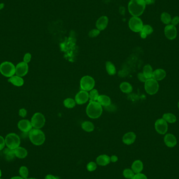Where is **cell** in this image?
<instances>
[{
  "instance_id": "obj_1",
  "label": "cell",
  "mask_w": 179,
  "mask_h": 179,
  "mask_svg": "<svg viewBox=\"0 0 179 179\" xmlns=\"http://www.w3.org/2000/svg\"><path fill=\"white\" fill-rule=\"evenodd\" d=\"M144 0H131L128 5L129 13L135 17H138L143 14L146 7Z\"/></svg>"
},
{
  "instance_id": "obj_2",
  "label": "cell",
  "mask_w": 179,
  "mask_h": 179,
  "mask_svg": "<svg viewBox=\"0 0 179 179\" xmlns=\"http://www.w3.org/2000/svg\"><path fill=\"white\" fill-rule=\"evenodd\" d=\"M86 112L90 118L93 119L99 118L102 114V106L97 102L91 101L87 105Z\"/></svg>"
},
{
  "instance_id": "obj_3",
  "label": "cell",
  "mask_w": 179,
  "mask_h": 179,
  "mask_svg": "<svg viewBox=\"0 0 179 179\" xmlns=\"http://www.w3.org/2000/svg\"><path fill=\"white\" fill-rule=\"evenodd\" d=\"M29 138L32 144L36 146H40L45 141V135L40 129L33 128L29 132Z\"/></svg>"
},
{
  "instance_id": "obj_4",
  "label": "cell",
  "mask_w": 179,
  "mask_h": 179,
  "mask_svg": "<svg viewBox=\"0 0 179 179\" xmlns=\"http://www.w3.org/2000/svg\"><path fill=\"white\" fill-rule=\"evenodd\" d=\"M0 72L4 77L10 78L15 75V66L13 63L4 61L0 64Z\"/></svg>"
},
{
  "instance_id": "obj_5",
  "label": "cell",
  "mask_w": 179,
  "mask_h": 179,
  "mask_svg": "<svg viewBox=\"0 0 179 179\" xmlns=\"http://www.w3.org/2000/svg\"><path fill=\"white\" fill-rule=\"evenodd\" d=\"M5 144L7 148L11 149H15L19 147L21 144V139L19 136L15 133H10L5 138Z\"/></svg>"
},
{
  "instance_id": "obj_6",
  "label": "cell",
  "mask_w": 179,
  "mask_h": 179,
  "mask_svg": "<svg viewBox=\"0 0 179 179\" xmlns=\"http://www.w3.org/2000/svg\"><path fill=\"white\" fill-rule=\"evenodd\" d=\"M159 84L158 81L153 78L149 79L144 82V89L146 92L150 95H153L158 91Z\"/></svg>"
},
{
  "instance_id": "obj_7",
  "label": "cell",
  "mask_w": 179,
  "mask_h": 179,
  "mask_svg": "<svg viewBox=\"0 0 179 179\" xmlns=\"http://www.w3.org/2000/svg\"><path fill=\"white\" fill-rule=\"evenodd\" d=\"M31 122L34 128H42L45 125V117L42 113H35L31 117Z\"/></svg>"
},
{
  "instance_id": "obj_8",
  "label": "cell",
  "mask_w": 179,
  "mask_h": 179,
  "mask_svg": "<svg viewBox=\"0 0 179 179\" xmlns=\"http://www.w3.org/2000/svg\"><path fill=\"white\" fill-rule=\"evenodd\" d=\"M95 86V81L92 77L86 75L82 77L80 81V87L82 90L90 91L93 89Z\"/></svg>"
},
{
  "instance_id": "obj_9",
  "label": "cell",
  "mask_w": 179,
  "mask_h": 179,
  "mask_svg": "<svg viewBox=\"0 0 179 179\" xmlns=\"http://www.w3.org/2000/svg\"><path fill=\"white\" fill-rule=\"evenodd\" d=\"M129 27L132 31L138 33L140 32L143 28V22L138 17L133 16L129 21Z\"/></svg>"
},
{
  "instance_id": "obj_10",
  "label": "cell",
  "mask_w": 179,
  "mask_h": 179,
  "mask_svg": "<svg viewBox=\"0 0 179 179\" xmlns=\"http://www.w3.org/2000/svg\"><path fill=\"white\" fill-rule=\"evenodd\" d=\"M155 127L156 130L159 134L164 135L166 134L168 131V124L163 118H160L156 120L155 123Z\"/></svg>"
},
{
  "instance_id": "obj_11",
  "label": "cell",
  "mask_w": 179,
  "mask_h": 179,
  "mask_svg": "<svg viewBox=\"0 0 179 179\" xmlns=\"http://www.w3.org/2000/svg\"><path fill=\"white\" fill-rule=\"evenodd\" d=\"M28 63L24 61L21 62L15 66V75L19 77H24L28 73Z\"/></svg>"
},
{
  "instance_id": "obj_12",
  "label": "cell",
  "mask_w": 179,
  "mask_h": 179,
  "mask_svg": "<svg viewBox=\"0 0 179 179\" xmlns=\"http://www.w3.org/2000/svg\"><path fill=\"white\" fill-rule=\"evenodd\" d=\"M165 34L169 40H173L177 36V31L176 26L172 24L167 25L165 28Z\"/></svg>"
},
{
  "instance_id": "obj_13",
  "label": "cell",
  "mask_w": 179,
  "mask_h": 179,
  "mask_svg": "<svg viewBox=\"0 0 179 179\" xmlns=\"http://www.w3.org/2000/svg\"><path fill=\"white\" fill-rule=\"evenodd\" d=\"M89 94L87 91L82 90L77 93L75 97V101L78 104H83L89 100Z\"/></svg>"
},
{
  "instance_id": "obj_14",
  "label": "cell",
  "mask_w": 179,
  "mask_h": 179,
  "mask_svg": "<svg viewBox=\"0 0 179 179\" xmlns=\"http://www.w3.org/2000/svg\"><path fill=\"white\" fill-rule=\"evenodd\" d=\"M18 126L19 130L24 132H29L33 129L31 122L27 120H19L18 123Z\"/></svg>"
},
{
  "instance_id": "obj_15",
  "label": "cell",
  "mask_w": 179,
  "mask_h": 179,
  "mask_svg": "<svg viewBox=\"0 0 179 179\" xmlns=\"http://www.w3.org/2000/svg\"><path fill=\"white\" fill-rule=\"evenodd\" d=\"M108 23V19L106 16H103L97 19L96 23V26L97 30L103 31L106 28Z\"/></svg>"
},
{
  "instance_id": "obj_16",
  "label": "cell",
  "mask_w": 179,
  "mask_h": 179,
  "mask_svg": "<svg viewBox=\"0 0 179 179\" xmlns=\"http://www.w3.org/2000/svg\"><path fill=\"white\" fill-rule=\"evenodd\" d=\"M164 141L166 146L170 148L174 147L177 144L176 137L171 134H167L164 138Z\"/></svg>"
},
{
  "instance_id": "obj_17",
  "label": "cell",
  "mask_w": 179,
  "mask_h": 179,
  "mask_svg": "<svg viewBox=\"0 0 179 179\" xmlns=\"http://www.w3.org/2000/svg\"><path fill=\"white\" fill-rule=\"evenodd\" d=\"M136 135L133 132H128L125 134L123 137V141L124 144L129 145L132 144L135 142Z\"/></svg>"
},
{
  "instance_id": "obj_18",
  "label": "cell",
  "mask_w": 179,
  "mask_h": 179,
  "mask_svg": "<svg viewBox=\"0 0 179 179\" xmlns=\"http://www.w3.org/2000/svg\"><path fill=\"white\" fill-rule=\"evenodd\" d=\"M10 83L12 84L13 85L16 87H22L23 86V84L24 83V80L22 78V77H19L16 75H14L12 77H10L8 80Z\"/></svg>"
},
{
  "instance_id": "obj_19",
  "label": "cell",
  "mask_w": 179,
  "mask_h": 179,
  "mask_svg": "<svg viewBox=\"0 0 179 179\" xmlns=\"http://www.w3.org/2000/svg\"><path fill=\"white\" fill-rule=\"evenodd\" d=\"M166 76V72L164 70L158 69L153 72V78L156 81H161L165 79Z\"/></svg>"
},
{
  "instance_id": "obj_20",
  "label": "cell",
  "mask_w": 179,
  "mask_h": 179,
  "mask_svg": "<svg viewBox=\"0 0 179 179\" xmlns=\"http://www.w3.org/2000/svg\"><path fill=\"white\" fill-rule=\"evenodd\" d=\"M111 161V158L106 155H103L100 156L96 159V163L99 165L102 166H105L110 164Z\"/></svg>"
},
{
  "instance_id": "obj_21",
  "label": "cell",
  "mask_w": 179,
  "mask_h": 179,
  "mask_svg": "<svg viewBox=\"0 0 179 179\" xmlns=\"http://www.w3.org/2000/svg\"><path fill=\"white\" fill-rule=\"evenodd\" d=\"M14 153L15 157L19 159H24L27 156V151L25 148L18 147L14 149Z\"/></svg>"
},
{
  "instance_id": "obj_22",
  "label": "cell",
  "mask_w": 179,
  "mask_h": 179,
  "mask_svg": "<svg viewBox=\"0 0 179 179\" xmlns=\"http://www.w3.org/2000/svg\"><path fill=\"white\" fill-rule=\"evenodd\" d=\"M3 154L5 160H7L8 161H11L14 160V158L15 157L14 150L11 149L10 148H5L3 150Z\"/></svg>"
},
{
  "instance_id": "obj_23",
  "label": "cell",
  "mask_w": 179,
  "mask_h": 179,
  "mask_svg": "<svg viewBox=\"0 0 179 179\" xmlns=\"http://www.w3.org/2000/svg\"><path fill=\"white\" fill-rule=\"evenodd\" d=\"M97 101V102L99 103L101 105L105 106V107L110 106L111 104V99L108 96H105V95L100 96Z\"/></svg>"
},
{
  "instance_id": "obj_24",
  "label": "cell",
  "mask_w": 179,
  "mask_h": 179,
  "mask_svg": "<svg viewBox=\"0 0 179 179\" xmlns=\"http://www.w3.org/2000/svg\"><path fill=\"white\" fill-rule=\"evenodd\" d=\"M143 162L140 160H136L132 163V169L133 172L135 173H140L143 170Z\"/></svg>"
},
{
  "instance_id": "obj_25",
  "label": "cell",
  "mask_w": 179,
  "mask_h": 179,
  "mask_svg": "<svg viewBox=\"0 0 179 179\" xmlns=\"http://www.w3.org/2000/svg\"><path fill=\"white\" fill-rule=\"evenodd\" d=\"M143 74L147 79L153 78V68L150 64H147L144 67L143 69Z\"/></svg>"
},
{
  "instance_id": "obj_26",
  "label": "cell",
  "mask_w": 179,
  "mask_h": 179,
  "mask_svg": "<svg viewBox=\"0 0 179 179\" xmlns=\"http://www.w3.org/2000/svg\"><path fill=\"white\" fill-rule=\"evenodd\" d=\"M120 89L122 92L125 93H129L132 92V87L131 84L128 82H123L120 84Z\"/></svg>"
},
{
  "instance_id": "obj_27",
  "label": "cell",
  "mask_w": 179,
  "mask_h": 179,
  "mask_svg": "<svg viewBox=\"0 0 179 179\" xmlns=\"http://www.w3.org/2000/svg\"><path fill=\"white\" fill-rule=\"evenodd\" d=\"M82 129L84 131L87 132H91L94 131V126L92 122H89V121H86L82 124L81 125Z\"/></svg>"
},
{
  "instance_id": "obj_28",
  "label": "cell",
  "mask_w": 179,
  "mask_h": 179,
  "mask_svg": "<svg viewBox=\"0 0 179 179\" xmlns=\"http://www.w3.org/2000/svg\"><path fill=\"white\" fill-rule=\"evenodd\" d=\"M162 118L169 123H174L177 121L176 116L171 113H165L163 115Z\"/></svg>"
},
{
  "instance_id": "obj_29",
  "label": "cell",
  "mask_w": 179,
  "mask_h": 179,
  "mask_svg": "<svg viewBox=\"0 0 179 179\" xmlns=\"http://www.w3.org/2000/svg\"><path fill=\"white\" fill-rule=\"evenodd\" d=\"M106 69L108 75H113L116 73V68L115 66L110 61L106 62Z\"/></svg>"
},
{
  "instance_id": "obj_30",
  "label": "cell",
  "mask_w": 179,
  "mask_h": 179,
  "mask_svg": "<svg viewBox=\"0 0 179 179\" xmlns=\"http://www.w3.org/2000/svg\"><path fill=\"white\" fill-rule=\"evenodd\" d=\"M171 17L169 13L164 12L161 15V21L165 24L169 25L171 22Z\"/></svg>"
},
{
  "instance_id": "obj_31",
  "label": "cell",
  "mask_w": 179,
  "mask_h": 179,
  "mask_svg": "<svg viewBox=\"0 0 179 179\" xmlns=\"http://www.w3.org/2000/svg\"><path fill=\"white\" fill-rule=\"evenodd\" d=\"M63 104H64V106H66V108H72L75 106L76 102L71 98H68L64 100Z\"/></svg>"
},
{
  "instance_id": "obj_32",
  "label": "cell",
  "mask_w": 179,
  "mask_h": 179,
  "mask_svg": "<svg viewBox=\"0 0 179 179\" xmlns=\"http://www.w3.org/2000/svg\"><path fill=\"white\" fill-rule=\"evenodd\" d=\"M19 173L21 177H23V179H27L29 174L28 168L25 166H22L19 168Z\"/></svg>"
},
{
  "instance_id": "obj_33",
  "label": "cell",
  "mask_w": 179,
  "mask_h": 179,
  "mask_svg": "<svg viewBox=\"0 0 179 179\" xmlns=\"http://www.w3.org/2000/svg\"><path fill=\"white\" fill-rule=\"evenodd\" d=\"M99 96V92L97 91V90L92 89V90L90 91V94H89V98L90 99V102L97 101Z\"/></svg>"
},
{
  "instance_id": "obj_34",
  "label": "cell",
  "mask_w": 179,
  "mask_h": 179,
  "mask_svg": "<svg viewBox=\"0 0 179 179\" xmlns=\"http://www.w3.org/2000/svg\"><path fill=\"white\" fill-rule=\"evenodd\" d=\"M141 32H143L144 33L146 34L147 35H150V34L153 33V28L149 25H145L143 26Z\"/></svg>"
},
{
  "instance_id": "obj_35",
  "label": "cell",
  "mask_w": 179,
  "mask_h": 179,
  "mask_svg": "<svg viewBox=\"0 0 179 179\" xmlns=\"http://www.w3.org/2000/svg\"><path fill=\"white\" fill-rule=\"evenodd\" d=\"M123 176L127 179H132L135 174L132 170L130 169H126L123 171Z\"/></svg>"
},
{
  "instance_id": "obj_36",
  "label": "cell",
  "mask_w": 179,
  "mask_h": 179,
  "mask_svg": "<svg viewBox=\"0 0 179 179\" xmlns=\"http://www.w3.org/2000/svg\"><path fill=\"white\" fill-rule=\"evenodd\" d=\"M96 168H97L96 164L94 162H90L87 165V170L90 172L96 170Z\"/></svg>"
},
{
  "instance_id": "obj_37",
  "label": "cell",
  "mask_w": 179,
  "mask_h": 179,
  "mask_svg": "<svg viewBox=\"0 0 179 179\" xmlns=\"http://www.w3.org/2000/svg\"><path fill=\"white\" fill-rule=\"evenodd\" d=\"M100 33V31L97 30V29H94V30H91L89 32V35L90 37L94 38V37L97 36L98 35H99Z\"/></svg>"
},
{
  "instance_id": "obj_38",
  "label": "cell",
  "mask_w": 179,
  "mask_h": 179,
  "mask_svg": "<svg viewBox=\"0 0 179 179\" xmlns=\"http://www.w3.org/2000/svg\"><path fill=\"white\" fill-rule=\"evenodd\" d=\"M31 54H30V53H26L25 55L24 56V58H23V61L25 63H30V61H31Z\"/></svg>"
},
{
  "instance_id": "obj_39",
  "label": "cell",
  "mask_w": 179,
  "mask_h": 179,
  "mask_svg": "<svg viewBox=\"0 0 179 179\" xmlns=\"http://www.w3.org/2000/svg\"><path fill=\"white\" fill-rule=\"evenodd\" d=\"M132 179H148L147 177H146L144 174H143V173H136L134 176V177L132 178Z\"/></svg>"
},
{
  "instance_id": "obj_40",
  "label": "cell",
  "mask_w": 179,
  "mask_h": 179,
  "mask_svg": "<svg viewBox=\"0 0 179 179\" xmlns=\"http://www.w3.org/2000/svg\"><path fill=\"white\" fill-rule=\"evenodd\" d=\"M5 139L2 136H0V151L4 149L5 147Z\"/></svg>"
},
{
  "instance_id": "obj_41",
  "label": "cell",
  "mask_w": 179,
  "mask_h": 179,
  "mask_svg": "<svg viewBox=\"0 0 179 179\" xmlns=\"http://www.w3.org/2000/svg\"><path fill=\"white\" fill-rule=\"evenodd\" d=\"M138 78L140 81L141 82H145L146 80H147L146 77H144V75L143 74V73H138Z\"/></svg>"
},
{
  "instance_id": "obj_42",
  "label": "cell",
  "mask_w": 179,
  "mask_h": 179,
  "mask_svg": "<svg viewBox=\"0 0 179 179\" xmlns=\"http://www.w3.org/2000/svg\"><path fill=\"white\" fill-rule=\"evenodd\" d=\"M19 115L20 116L24 118L27 115V111L25 108H22L19 111Z\"/></svg>"
},
{
  "instance_id": "obj_43",
  "label": "cell",
  "mask_w": 179,
  "mask_h": 179,
  "mask_svg": "<svg viewBox=\"0 0 179 179\" xmlns=\"http://www.w3.org/2000/svg\"><path fill=\"white\" fill-rule=\"evenodd\" d=\"M171 23H172V25H174V26H176L179 23V16H177L176 17H174V18L171 20Z\"/></svg>"
},
{
  "instance_id": "obj_44",
  "label": "cell",
  "mask_w": 179,
  "mask_h": 179,
  "mask_svg": "<svg viewBox=\"0 0 179 179\" xmlns=\"http://www.w3.org/2000/svg\"><path fill=\"white\" fill-rule=\"evenodd\" d=\"M45 179H58L57 177L52 176L51 174H48L46 176Z\"/></svg>"
},
{
  "instance_id": "obj_45",
  "label": "cell",
  "mask_w": 179,
  "mask_h": 179,
  "mask_svg": "<svg viewBox=\"0 0 179 179\" xmlns=\"http://www.w3.org/2000/svg\"><path fill=\"white\" fill-rule=\"evenodd\" d=\"M146 5H150L153 4L155 2V0H144Z\"/></svg>"
},
{
  "instance_id": "obj_46",
  "label": "cell",
  "mask_w": 179,
  "mask_h": 179,
  "mask_svg": "<svg viewBox=\"0 0 179 179\" xmlns=\"http://www.w3.org/2000/svg\"><path fill=\"white\" fill-rule=\"evenodd\" d=\"M118 160V158L116 156H112L111 157V161L113 162H116Z\"/></svg>"
},
{
  "instance_id": "obj_47",
  "label": "cell",
  "mask_w": 179,
  "mask_h": 179,
  "mask_svg": "<svg viewBox=\"0 0 179 179\" xmlns=\"http://www.w3.org/2000/svg\"><path fill=\"white\" fill-rule=\"evenodd\" d=\"M147 35H146V34L144 33L143 32H141L140 31V36L142 39H146V37H147Z\"/></svg>"
},
{
  "instance_id": "obj_48",
  "label": "cell",
  "mask_w": 179,
  "mask_h": 179,
  "mask_svg": "<svg viewBox=\"0 0 179 179\" xmlns=\"http://www.w3.org/2000/svg\"><path fill=\"white\" fill-rule=\"evenodd\" d=\"M10 179H23V177H21V176L19 177V176H16V177H12V178H10Z\"/></svg>"
},
{
  "instance_id": "obj_49",
  "label": "cell",
  "mask_w": 179,
  "mask_h": 179,
  "mask_svg": "<svg viewBox=\"0 0 179 179\" xmlns=\"http://www.w3.org/2000/svg\"><path fill=\"white\" fill-rule=\"evenodd\" d=\"M4 7V3H0V10L3 9Z\"/></svg>"
},
{
  "instance_id": "obj_50",
  "label": "cell",
  "mask_w": 179,
  "mask_h": 179,
  "mask_svg": "<svg viewBox=\"0 0 179 179\" xmlns=\"http://www.w3.org/2000/svg\"><path fill=\"white\" fill-rule=\"evenodd\" d=\"M1 176H2V172H1V170L0 169V178L1 177Z\"/></svg>"
},
{
  "instance_id": "obj_51",
  "label": "cell",
  "mask_w": 179,
  "mask_h": 179,
  "mask_svg": "<svg viewBox=\"0 0 179 179\" xmlns=\"http://www.w3.org/2000/svg\"><path fill=\"white\" fill-rule=\"evenodd\" d=\"M26 179H36V178H33V177H31V178H27Z\"/></svg>"
},
{
  "instance_id": "obj_52",
  "label": "cell",
  "mask_w": 179,
  "mask_h": 179,
  "mask_svg": "<svg viewBox=\"0 0 179 179\" xmlns=\"http://www.w3.org/2000/svg\"><path fill=\"white\" fill-rule=\"evenodd\" d=\"M178 108H179V103H178Z\"/></svg>"
},
{
  "instance_id": "obj_53",
  "label": "cell",
  "mask_w": 179,
  "mask_h": 179,
  "mask_svg": "<svg viewBox=\"0 0 179 179\" xmlns=\"http://www.w3.org/2000/svg\"><path fill=\"white\" fill-rule=\"evenodd\" d=\"M0 179H1V178H0Z\"/></svg>"
}]
</instances>
